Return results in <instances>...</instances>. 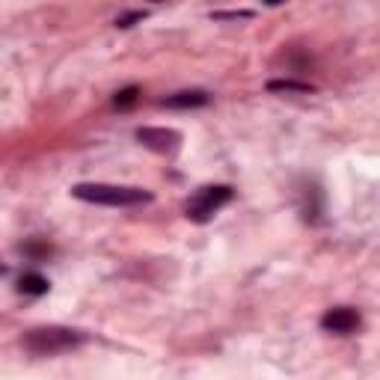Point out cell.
Returning <instances> with one entry per match:
<instances>
[{"label":"cell","instance_id":"6da1fadb","mask_svg":"<svg viewBox=\"0 0 380 380\" xmlns=\"http://www.w3.org/2000/svg\"><path fill=\"white\" fill-rule=\"evenodd\" d=\"M72 196L83 199V202H95V205H110V208H122V205H140L149 202L151 193L142 187H119V184H74Z\"/></svg>","mask_w":380,"mask_h":380},{"label":"cell","instance_id":"9c48e42d","mask_svg":"<svg viewBox=\"0 0 380 380\" xmlns=\"http://www.w3.org/2000/svg\"><path fill=\"white\" fill-rule=\"evenodd\" d=\"M140 98V89L137 87H128V89H122V92H116V98H113V104L116 107H131Z\"/></svg>","mask_w":380,"mask_h":380},{"label":"cell","instance_id":"7a4b0ae2","mask_svg":"<svg viewBox=\"0 0 380 380\" xmlns=\"http://www.w3.org/2000/svg\"><path fill=\"white\" fill-rule=\"evenodd\" d=\"M83 336L74 330L65 327H36L24 336V348L36 357H48V354H60V350H69L74 345H81Z\"/></svg>","mask_w":380,"mask_h":380},{"label":"cell","instance_id":"ba28073f","mask_svg":"<svg viewBox=\"0 0 380 380\" xmlns=\"http://www.w3.org/2000/svg\"><path fill=\"white\" fill-rule=\"evenodd\" d=\"M268 89L271 92H312L309 83H294V81H271Z\"/></svg>","mask_w":380,"mask_h":380},{"label":"cell","instance_id":"30bf717a","mask_svg":"<svg viewBox=\"0 0 380 380\" xmlns=\"http://www.w3.org/2000/svg\"><path fill=\"white\" fill-rule=\"evenodd\" d=\"M142 15H146V12H131V15H122L119 18V21H116V27H131V24H134V21H140V18Z\"/></svg>","mask_w":380,"mask_h":380},{"label":"cell","instance_id":"52a82bcc","mask_svg":"<svg viewBox=\"0 0 380 380\" xmlns=\"http://www.w3.org/2000/svg\"><path fill=\"white\" fill-rule=\"evenodd\" d=\"M48 288H51V282H48L42 273H24V277L18 279V291H24V294H45Z\"/></svg>","mask_w":380,"mask_h":380},{"label":"cell","instance_id":"277c9868","mask_svg":"<svg viewBox=\"0 0 380 380\" xmlns=\"http://www.w3.org/2000/svg\"><path fill=\"white\" fill-rule=\"evenodd\" d=\"M137 140L142 146H149L151 151H160V155H173L182 142V134L176 131H167V128H140L137 131Z\"/></svg>","mask_w":380,"mask_h":380},{"label":"cell","instance_id":"3957f363","mask_svg":"<svg viewBox=\"0 0 380 380\" xmlns=\"http://www.w3.org/2000/svg\"><path fill=\"white\" fill-rule=\"evenodd\" d=\"M229 199H232V187H226V184L202 187V190H199V193L187 202L184 214H187V220H193V223H208L226 202H229Z\"/></svg>","mask_w":380,"mask_h":380},{"label":"cell","instance_id":"8992f818","mask_svg":"<svg viewBox=\"0 0 380 380\" xmlns=\"http://www.w3.org/2000/svg\"><path fill=\"white\" fill-rule=\"evenodd\" d=\"M160 104H164V107H176V110L202 107V104H208V92H202V89H184V92L169 95V98H164Z\"/></svg>","mask_w":380,"mask_h":380},{"label":"cell","instance_id":"5b68a950","mask_svg":"<svg viewBox=\"0 0 380 380\" xmlns=\"http://www.w3.org/2000/svg\"><path fill=\"white\" fill-rule=\"evenodd\" d=\"M321 327L330 330V332H339V336H345V332H354L359 327V312L348 309V306H336L324 312V318H321Z\"/></svg>","mask_w":380,"mask_h":380}]
</instances>
